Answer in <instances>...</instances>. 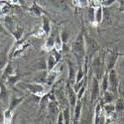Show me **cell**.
I'll list each match as a JSON object with an SVG mask.
<instances>
[{"label": "cell", "mask_w": 124, "mask_h": 124, "mask_svg": "<svg viewBox=\"0 0 124 124\" xmlns=\"http://www.w3.org/2000/svg\"><path fill=\"white\" fill-rule=\"evenodd\" d=\"M55 42H56V37L53 36V35H50L48 37V39L46 40L45 42V45L43 46V49L47 52H51L54 50V47H55Z\"/></svg>", "instance_id": "obj_16"}, {"label": "cell", "mask_w": 124, "mask_h": 124, "mask_svg": "<svg viewBox=\"0 0 124 124\" xmlns=\"http://www.w3.org/2000/svg\"><path fill=\"white\" fill-rule=\"evenodd\" d=\"M10 93H9V89L8 87L5 85V84H2L0 82V99H1L3 102H8L10 100Z\"/></svg>", "instance_id": "obj_14"}, {"label": "cell", "mask_w": 124, "mask_h": 124, "mask_svg": "<svg viewBox=\"0 0 124 124\" xmlns=\"http://www.w3.org/2000/svg\"><path fill=\"white\" fill-rule=\"evenodd\" d=\"M42 21H43V23H42V29H43V32H44V34L49 35V34H50V32H51V22H50V20H49V18H48V17L44 16V17H43V19H42Z\"/></svg>", "instance_id": "obj_21"}, {"label": "cell", "mask_w": 124, "mask_h": 124, "mask_svg": "<svg viewBox=\"0 0 124 124\" xmlns=\"http://www.w3.org/2000/svg\"><path fill=\"white\" fill-rule=\"evenodd\" d=\"M107 74H108V91L115 94L118 90V85H119L117 73L115 70H112Z\"/></svg>", "instance_id": "obj_3"}, {"label": "cell", "mask_w": 124, "mask_h": 124, "mask_svg": "<svg viewBox=\"0 0 124 124\" xmlns=\"http://www.w3.org/2000/svg\"><path fill=\"white\" fill-rule=\"evenodd\" d=\"M63 111V114H64V123L65 124H70L71 121V113L70 108H65Z\"/></svg>", "instance_id": "obj_26"}, {"label": "cell", "mask_w": 124, "mask_h": 124, "mask_svg": "<svg viewBox=\"0 0 124 124\" xmlns=\"http://www.w3.org/2000/svg\"><path fill=\"white\" fill-rule=\"evenodd\" d=\"M81 107H82V103L81 100H78L77 105L74 109V112L71 114V121H73V124H78L80 118V113H81Z\"/></svg>", "instance_id": "obj_11"}, {"label": "cell", "mask_w": 124, "mask_h": 124, "mask_svg": "<svg viewBox=\"0 0 124 124\" xmlns=\"http://www.w3.org/2000/svg\"><path fill=\"white\" fill-rule=\"evenodd\" d=\"M46 64H47V70L48 71H51L52 70H53L59 64V61H58V59L53 54L50 53V55H49V57L47 59Z\"/></svg>", "instance_id": "obj_17"}, {"label": "cell", "mask_w": 124, "mask_h": 124, "mask_svg": "<svg viewBox=\"0 0 124 124\" xmlns=\"http://www.w3.org/2000/svg\"><path fill=\"white\" fill-rule=\"evenodd\" d=\"M100 88H101V91L102 93L108 91V74L105 73L103 78H101V81H100Z\"/></svg>", "instance_id": "obj_23"}, {"label": "cell", "mask_w": 124, "mask_h": 124, "mask_svg": "<svg viewBox=\"0 0 124 124\" xmlns=\"http://www.w3.org/2000/svg\"><path fill=\"white\" fill-rule=\"evenodd\" d=\"M103 101L105 102V104H110L112 101H114V93H112L110 91H106L103 93Z\"/></svg>", "instance_id": "obj_25"}, {"label": "cell", "mask_w": 124, "mask_h": 124, "mask_svg": "<svg viewBox=\"0 0 124 124\" xmlns=\"http://www.w3.org/2000/svg\"><path fill=\"white\" fill-rule=\"evenodd\" d=\"M103 18V8L102 6H98L95 8V24L99 25Z\"/></svg>", "instance_id": "obj_24"}, {"label": "cell", "mask_w": 124, "mask_h": 124, "mask_svg": "<svg viewBox=\"0 0 124 124\" xmlns=\"http://www.w3.org/2000/svg\"><path fill=\"white\" fill-rule=\"evenodd\" d=\"M118 55L113 53V52H108L105 56V71L109 73L112 70H114V67L116 66Z\"/></svg>", "instance_id": "obj_7"}, {"label": "cell", "mask_w": 124, "mask_h": 124, "mask_svg": "<svg viewBox=\"0 0 124 124\" xmlns=\"http://www.w3.org/2000/svg\"><path fill=\"white\" fill-rule=\"evenodd\" d=\"M120 11H124V1H120Z\"/></svg>", "instance_id": "obj_35"}, {"label": "cell", "mask_w": 124, "mask_h": 124, "mask_svg": "<svg viewBox=\"0 0 124 124\" xmlns=\"http://www.w3.org/2000/svg\"><path fill=\"white\" fill-rule=\"evenodd\" d=\"M12 119H13V112L6 108L3 111V119H2L3 124H11Z\"/></svg>", "instance_id": "obj_20"}, {"label": "cell", "mask_w": 124, "mask_h": 124, "mask_svg": "<svg viewBox=\"0 0 124 124\" xmlns=\"http://www.w3.org/2000/svg\"><path fill=\"white\" fill-rule=\"evenodd\" d=\"M114 2H115L114 0H109V1H102L101 2V5L102 6H110V5H112Z\"/></svg>", "instance_id": "obj_34"}, {"label": "cell", "mask_w": 124, "mask_h": 124, "mask_svg": "<svg viewBox=\"0 0 124 124\" xmlns=\"http://www.w3.org/2000/svg\"><path fill=\"white\" fill-rule=\"evenodd\" d=\"M25 99V96H15V95H11L10 96V100L8 103V109L10 111L14 112V110L18 107L19 104H21V102Z\"/></svg>", "instance_id": "obj_9"}, {"label": "cell", "mask_w": 124, "mask_h": 124, "mask_svg": "<svg viewBox=\"0 0 124 124\" xmlns=\"http://www.w3.org/2000/svg\"><path fill=\"white\" fill-rule=\"evenodd\" d=\"M48 77V70H41L40 73H36L34 78H33V82L36 84L43 85L46 84V79Z\"/></svg>", "instance_id": "obj_12"}, {"label": "cell", "mask_w": 124, "mask_h": 124, "mask_svg": "<svg viewBox=\"0 0 124 124\" xmlns=\"http://www.w3.org/2000/svg\"><path fill=\"white\" fill-rule=\"evenodd\" d=\"M123 109V102L121 99H118L115 104V110H122Z\"/></svg>", "instance_id": "obj_33"}, {"label": "cell", "mask_w": 124, "mask_h": 124, "mask_svg": "<svg viewBox=\"0 0 124 124\" xmlns=\"http://www.w3.org/2000/svg\"><path fill=\"white\" fill-rule=\"evenodd\" d=\"M66 91H67V95H68V100H69V104H70V113L73 114L74 109L77 105V102H78V95H77V92L74 90L73 86H71L70 84H68L67 87H66Z\"/></svg>", "instance_id": "obj_5"}, {"label": "cell", "mask_w": 124, "mask_h": 124, "mask_svg": "<svg viewBox=\"0 0 124 124\" xmlns=\"http://www.w3.org/2000/svg\"><path fill=\"white\" fill-rule=\"evenodd\" d=\"M71 52L77 58L78 66L80 67L85 62V41L84 30L80 31L76 41L71 45Z\"/></svg>", "instance_id": "obj_1"}, {"label": "cell", "mask_w": 124, "mask_h": 124, "mask_svg": "<svg viewBox=\"0 0 124 124\" xmlns=\"http://www.w3.org/2000/svg\"><path fill=\"white\" fill-rule=\"evenodd\" d=\"M60 36H61V39H62V42H63V44H66L68 39H69V34L66 32V31H63L62 34H60Z\"/></svg>", "instance_id": "obj_32"}, {"label": "cell", "mask_w": 124, "mask_h": 124, "mask_svg": "<svg viewBox=\"0 0 124 124\" xmlns=\"http://www.w3.org/2000/svg\"><path fill=\"white\" fill-rule=\"evenodd\" d=\"M68 65H69V80H68V84H70L71 86H74L75 82H76L78 70L76 68V65L71 63L70 61L68 63Z\"/></svg>", "instance_id": "obj_10"}, {"label": "cell", "mask_w": 124, "mask_h": 124, "mask_svg": "<svg viewBox=\"0 0 124 124\" xmlns=\"http://www.w3.org/2000/svg\"><path fill=\"white\" fill-rule=\"evenodd\" d=\"M22 34H23V28H21V27H17L16 30L12 33V36L15 38V40L18 41V40L21 39Z\"/></svg>", "instance_id": "obj_30"}, {"label": "cell", "mask_w": 124, "mask_h": 124, "mask_svg": "<svg viewBox=\"0 0 124 124\" xmlns=\"http://www.w3.org/2000/svg\"><path fill=\"white\" fill-rule=\"evenodd\" d=\"M85 90H86V82H85V84L80 87V89L77 92V95H78V100H81V98H82V96H84Z\"/></svg>", "instance_id": "obj_31"}, {"label": "cell", "mask_w": 124, "mask_h": 124, "mask_svg": "<svg viewBox=\"0 0 124 124\" xmlns=\"http://www.w3.org/2000/svg\"><path fill=\"white\" fill-rule=\"evenodd\" d=\"M63 46H64V44H63V42H62L61 36L58 35V36L56 37V42H55L54 50L57 51V52H59V53H61V52H62V49H63Z\"/></svg>", "instance_id": "obj_27"}, {"label": "cell", "mask_w": 124, "mask_h": 124, "mask_svg": "<svg viewBox=\"0 0 124 124\" xmlns=\"http://www.w3.org/2000/svg\"><path fill=\"white\" fill-rule=\"evenodd\" d=\"M85 58L89 59L91 56H94L99 51V46L95 42L94 39H92L88 35L85 33Z\"/></svg>", "instance_id": "obj_2"}, {"label": "cell", "mask_w": 124, "mask_h": 124, "mask_svg": "<svg viewBox=\"0 0 124 124\" xmlns=\"http://www.w3.org/2000/svg\"><path fill=\"white\" fill-rule=\"evenodd\" d=\"M26 88L31 93H33L38 96H43L45 93H47V90L44 85L36 84V82H29L26 85Z\"/></svg>", "instance_id": "obj_6"}, {"label": "cell", "mask_w": 124, "mask_h": 124, "mask_svg": "<svg viewBox=\"0 0 124 124\" xmlns=\"http://www.w3.org/2000/svg\"><path fill=\"white\" fill-rule=\"evenodd\" d=\"M100 95V85L99 80L96 78H92V82H91V98L90 102L93 103Z\"/></svg>", "instance_id": "obj_8"}, {"label": "cell", "mask_w": 124, "mask_h": 124, "mask_svg": "<svg viewBox=\"0 0 124 124\" xmlns=\"http://www.w3.org/2000/svg\"><path fill=\"white\" fill-rule=\"evenodd\" d=\"M29 10H30V12L32 13V14H34L35 16H41L42 14L45 13L44 10L41 9V8L39 7V5H38L36 2H33L32 6H31V8H30Z\"/></svg>", "instance_id": "obj_22"}, {"label": "cell", "mask_w": 124, "mask_h": 124, "mask_svg": "<svg viewBox=\"0 0 124 124\" xmlns=\"http://www.w3.org/2000/svg\"><path fill=\"white\" fill-rule=\"evenodd\" d=\"M103 110L105 111L106 114L110 115V114H112V113H114V111H115V105L112 104V103H110V104H105L104 107H103Z\"/></svg>", "instance_id": "obj_29"}, {"label": "cell", "mask_w": 124, "mask_h": 124, "mask_svg": "<svg viewBox=\"0 0 124 124\" xmlns=\"http://www.w3.org/2000/svg\"><path fill=\"white\" fill-rule=\"evenodd\" d=\"M8 63H9L8 54L5 53V52H1V53H0V71L4 70V69L6 68Z\"/></svg>", "instance_id": "obj_19"}, {"label": "cell", "mask_w": 124, "mask_h": 124, "mask_svg": "<svg viewBox=\"0 0 124 124\" xmlns=\"http://www.w3.org/2000/svg\"><path fill=\"white\" fill-rule=\"evenodd\" d=\"M0 124H1V123H0Z\"/></svg>", "instance_id": "obj_36"}, {"label": "cell", "mask_w": 124, "mask_h": 124, "mask_svg": "<svg viewBox=\"0 0 124 124\" xmlns=\"http://www.w3.org/2000/svg\"><path fill=\"white\" fill-rule=\"evenodd\" d=\"M62 69H63V64L59 63L53 70L51 71H48V77H47V79H46V85L51 86L55 84V81L57 80V78H59L61 71H62Z\"/></svg>", "instance_id": "obj_4"}, {"label": "cell", "mask_w": 124, "mask_h": 124, "mask_svg": "<svg viewBox=\"0 0 124 124\" xmlns=\"http://www.w3.org/2000/svg\"><path fill=\"white\" fill-rule=\"evenodd\" d=\"M101 106L100 103H97V105L95 107V115H94V124H98V122L100 121V116H101Z\"/></svg>", "instance_id": "obj_28"}, {"label": "cell", "mask_w": 124, "mask_h": 124, "mask_svg": "<svg viewBox=\"0 0 124 124\" xmlns=\"http://www.w3.org/2000/svg\"><path fill=\"white\" fill-rule=\"evenodd\" d=\"M20 78H21V76L14 74L13 76L9 77V78L6 79V81H5V85L8 87V89H15V90H16L15 85H16V84L18 82V80H19Z\"/></svg>", "instance_id": "obj_13"}, {"label": "cell", "mask_w": 124, "mask_h": 124, "mask_svg": "<svg viewBox=\"0 0 124 124\" xmlns=\"http://www.w3.org/2000/svg\"><path fill=\"white\" fill-rule=\"evenodd\" d=\"M86 19L89 23H95V8L93 6H89L86 8Z\"/></svg>", "instance_id": "obj_18"}, {"label": "cell", "mask_w": 124, "mask_h": 124, "mask_svg": "<svg viewBox=\"0 0 124 124\" xmlns=\"http://www.w3.org/2000/svg\"><path fill=\"white\" fill-rule=\"evenodd\" d=\"M4 27H5V29L8 31L9 33H13L14 31L16 30V28H17V26L15 25V23H14V21H13V19L11 18V17H9V16H6L5 17V20H4Z\"/></svg>", "instance_id": "obj_15"}]
</instances>
